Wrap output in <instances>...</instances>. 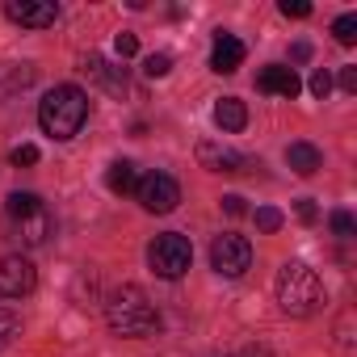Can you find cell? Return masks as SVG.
I'll use <instances>...</instances> for the list:
<instances>
[{
  "mask_svg": "<svg viewBox=\"0 0 357 357\" xmlns=\"http://www.w3.org/2000/svg\"><path fill=\"white\" fill-rule=\"evenodd\" d=\"M311 93H315L319 101H324V97L332 93V76H328L324 68H315V72H311Z\"/></svg>",
  "mask_w": 357,
  "mask_h": 357,
  "instance_id": "cell-24",
  "label": "cell"
},
{
  "mask_svg": "<svg viewBox=\"0 0 357 357\" xmlns=\"http://www.w3.org/2000/svg\"><path fill=\"white\" fill-rule=\"evenodd\" d=\"M215 357H227V353H215Z\"/></svg>",
  "mask_w": 357,
  "mask_h": 357,
  "instance_id": "cell-32",
  "label": "cell"
},
{
  "mask_svg": "<svg viewBox=\"0 0 357 357\" xmlns=\"http://www.w3.org/2000/svg\"><path fill=\"white\" fill-rule=\"evenodd\" d=\"M105 324L118 332V336H147L160 328V315L151 307V298L139 290V286H118L109 298H105Z\"/></svg>",
  "mask_w": 357,
  "mask_h": 357,
  "instance_id": "cell-3",
  "label": "cell"
},
{
  "mask_svg": "<svg viewBox=\"0 0 357 357\" xmlns=\"http://www.w3.org/2000/svg\"><path fill=\"white\" fill-rule=\"evenodd\" d=\"M80 72H84V76H93V80H97L101 89H109V93H126V72H122V68H114V63H105L101 55H84Z\"/></svg>",
  "mask_w": 357,
  "mask_h": 357,
  "instance_id": "cell-13",
  "label": "cell"
},
{
  "mask_svg": "<svg viewBox=\"0 0 357 357\" xmlns=\"http://www.w3.org/2000/svg\"><path fill=\"white\" fill-rule=\"evenodd\" d=\"M332 34H336L340 47H353V43H357V17H353V13L336 17V22H332Z\"/></svg>",
  "mask_w": 357,
  "mask_h": 357,
  "instance_id": "cell-19",
  "label": "cell"
},
{
  "mask_svg": "<svg viewBox=\"0 0 357 357\" xmlns=\"http://www.w3.org/2000/svg\"><path fill=\"white\" fill-rule=\"evenodd\" d=\"M223 211H227L231 219H240V215H244L248 206H244V198H240V194H227V198H223Z\"/></svg>",
  "mask_w": 357,
  "mask_h": 357,
  "instance_id": "cell-28",
  "label": "cell"
},
{
  "mask_svg": "<svg viewBox=\"0 0 357 357\" xmlns=\"http://www.w3.org/2000/svg\"><path fill=\"white\" fill-rule=\"evenodd\" d=\"M105 185H109L114 194H135V185H139L135 164H130V160H114V164L105 168Z\"/></svg>",
  "mask_w": 357,
  "mask_h": 357,
  "instance_id": "cell-16",
  "label": "cell"
},
{
  "mask_svg": "<svg viewBox=\"0 0 357 357\" xmlns=\"http://www.w3.org/2000/svg\"><path fill=\"white\" fill-rule=\"evenodd\" d=\"M51 231H55V219H51V211H47V206L13 223V240H22L26 248H38V244H47V236H51Z\"/></svg>",
  "mask_w": 357,
  "mask_h": 357,
  "instance_id": "cell-11",
  "label": "cell"
},
{
  "mask_svg": "<svg viewBox=\"0 0 357 357\" xmlns=\"http://www.w3.org/2000/svg\"><path fill=\"white\" fill-rule=\"evenodd\" d=\"M34 211H43V198H38V194H9V202H5L9 223L26 219V215H34Z\"/></svg>",
  "mask_w": 357,
  "mask_h": 357,
  "instance_id": "cell-17",
  "label": "cell"
},
{
  "mask_svg": "<svg viewBox=\"0 0 357 357\" xmlns=\"http://www.w3.org/2000/svg\"><path fill=\"white\" fill-rule=\"evenodd\" d=\"M5 17L17 22V26H30V30H47V26H55L59 9L51 5V0H9Z\"/></svg>",
  "mask_w": 357,
  "mask_h": 357,
  "instance_id": "cell-8",
  "label": "cell"
},
{
  "mask_svg": "<svg viewBox=\"0 0 357 357\" xmlns=\"http://www.w3.org/2000/svg\"><path fill=\"white\" fill-rule=\"evenodd\" d=\"M211 265H215V273H223V278H240V273H248V265H252V244H248L244 236L227 231V236H219V240L211 244Z\"/></svg>",
  "mask_w": 357,
  "mask_h": 357,
  "instance_id": "cell-6",
  "label": "cell"
},
{
  "mask_svg": "<svg viewBox=\"0 0 357 357\" xmlns=\"http://www.w3.org/2000/svg\"><path fill=\"white\" fill-rule=\"evenodd\" d=\"M273 290H278L282 311H286V315H294V319L315 315V311H319V303H324V286H319L315 269H311V265H303V261H286V265L278 269Z\"/></svg>",
  "mask_w": 357,
  "mask_h": 357,
  "instance_id": "cell-2",
  "label": "cell"
},
{
  "mask_svg": "<svg viewBox=\"0 0 357 357\" xmlns=\"http://www.w3.org/2000/svg\"><path fill=\"white\" fill-rule=\"evenodd\" d=\"M135 198H139V206L147 215H168V211H176V202H181V185H176L168 172H147V176H139Z\"/></svg>",
  "mask_w": 357,
  "mask_h": 357,
  "instance_id": "cell-5",
  "label": "cell"
},
{
  "mask_svg": "<svg viewBox=\"0 0 357 357\" xmlns=\"http://www.w3.org/2000/svg\"><path fill=\"white\" fill-rule=\"evenodd\" d=\"M114 51H118V55H122V59H130V55H139V38H135V34H126V30H122V34H118V38H114Z\"/></svg>",
  "mask_w": 357,
  "mask_h": 357,
  "instance_id": "cell-23",
  "label": "cell"
},
{
  "mask_svg": "<svg viewBox=\"0 0 357 357\" xmlns=\"http://www.w3.org/2000/svg\"><path fill=\"white\" fill-rule=\"evenodd\" d=\"M147 265L155 269V278L176 282V278H185V273H190V265H194V248H190V240H185L181 231H164V236L151 240V248H147Z\"/></svg>",
  "mask_w": 357,
  "mask_h": 357,
  "instance_id": "cell-4",
  "label": "cell"
},
{
  "mask_svg": "<svg viewBox=\"0 0 357 357\" xmlns=\"http://www.w3.org/2000/svg\"><path fill=\"white\" fill-rule=\"evenodd\" d=\"M17 332H22V319H17V311L0 303V353H5V349L13 344V336H17Z\"/></svg>",
  "mask_w": 357,
  "mask_h": 357,
  "instance_id": "cell-18",
  "label": "cell"
},
{
  "mask_svg": "<svg viewBox=\"0 0 357 357\" xmlns=\"http://www.w3.org/2000/svg\"><path fill=\"white\" fill-rule=\"evenodd\" d=\"M13 164H17V168H30V164H38V147H34V143H22V147H13Z\"/></svg>",
  "mask_w": 357,
  "mask_h": 357,
  "instance_id": "cell-25",
  "label": "cell"
},
{
  "mask_svg": "<svg viewBox=\"0 0 357 357\" xmlns=\"http://www.w3.org/2000/svg\"><path fill=\"white\" fill-rule=\"evenodd\" d=\"M244 63V43L236 38V34H215V51H211V68L215 72H223V76H231L236 68Z\"/></svg>",
  "mask_w": 357,
  "mask_h": 357,
  "instance_id": "cell-12",
  "label": "cell"
},
{
  "mask_svg": "<svg viewBox=\"0 0 357 357\" xmlns=\"http://www.w3.org/2000/svg\"><path fill=\"white\" fill-rule=\"evenodd\" d=\"M282 211H273V206H257V227L265 231V236H273V231H282Z\"/></svg>",
  "mask_w": 357,
  "mask_h": 357,
  "instance_id": "cell-21",
  "label": "cell"
},
{
  "mask_svg": "<svg viewBox=\"0 0 357 357\" xmlns=\"http://www.w3.org/2000/svg\"><path fill=\"white\" fill-rule=\"evenodd\" d=\"M286 164H290L298 176H315L319 164H324V155H319L315 143H290V147H286Z\"/></svg>",
  "mask_w": 357,
  "mask_h": 357,
  "instance_id": "cell-15",
  "label": "cell"
},
{
  "mask_svg": "<svg viewBox=\"0 0 357 357\" xmlns=\"http://www.w3.org/2000/svg\"><path fill=\"white\" fill-rule=\"evenodd\" d=\"M294 211H298V219H303V223H315V219H319V211H315V202H311V198H298V202H294Z\"/></svg>",
  "mask_w": 357,
  "mask_h": 357,
  "instance_id": "cell-27",
  "label": "cell"
},
{
  "mask_svg": "<svg viewBox=\"0 0 357 357\" xmlns=\"http://www.w3.org/2000/svg\"><path fill=\"white\" fill-rule=\"evenodd\" d=\"M240 357H273L265 344H248V349H240Z\"/></svg>",
  "mask_w": 357,
  "mask_h": 357,
  "instance_id": "cell-31",
  "label": "cell"
},
{
  "mask_svg": "<svg viewBox=\"0 0 357 357\" xmlns=\"http://www.w3.org/2000/svg\"><path fill=\"white\" fill-rule=\"evenodd\" d=\"M290 59H294V63H307V59H311V47H307V43H294V47H290Z\"/></svg>",
  "mask_w": 357,
  "mask_h": 357,
  "instance_id": "cell-30",
  "label": "cell"
},
{
  "mask_svg": "<svg viewBox=\"0 0 357 357\" xmlns=\"http://www.w3.org/2000/svg\"><path fill=\"white\" fill-rule=\"evenodd\" d=\"M328 223H332V236H340V240H349V236L357 231V223H353V215H349V211H332V219H328Z\"/></svg>",
  "mask_w": 357,
  "mask_h": 357,
  "instance_id": "cell-22",
  "label": "cell"
},
{
  "mask_svg": "<svg viewBox=\"0 0 357 357\" xmlns=\"http://www.w3.org/2000/svg\"><path fill=\"white\" fill-rule=\"evenodd\" d=\"M34 286H38V273L22 252L0 257V298H26L34 294Z\"/></svg>",
  "mask_w": 357,
  "mask_h": 357,
  "instance_id": "cell-7",
  "label": "cell"
},
{
  "mask_svg": "<svg viewBox=\"0 0 357 357\" xmlns=\"http://www.w3.org/2000/svg\"><path fill=\"white\" fill-rule=\"evenodd\" d=\"M198 164H202V168H211V172H244L252 160H248V155H240V151H236V147H227V143L202 139V143H198Z\"/></svg>",
  "mask_w": 357,
  "mask_h": 357,
  "instance_id": "cell-9",
  "label": "cell"
},
{
  "mask_svg": "<svg viewBox=\"0 0 357 357\" xmlns=\"http://www.w3.org/2000/svg\"><path fill=\"white\" fill-rule=\"evenodd\" d=\"M84 122H89V97L76 84H55L38 101V126L51 139H76Z\"/></svg>",
  "mask_w": 357,
  "mask_h": 357,
  "instance_id": "cell-1",
  "label": "cell"
},
{
  "mask_svg": "<svg viewBox=\"0 0 357 357\" xmlns=\"http://www.w3.org/2000/svg\"><path fill=\"white\" fill-rule=\"evenodd\" d=\"M340 89L344 93H357V68H340Z\"/></svg>",
  "mask_w": 357,
  "mask_h": 357,
  "instance_id": "cell-29",
  "label": "cell"
},
{
  "mask_svg": "<svg viewBox=\"0 0 357 357\" xmlns=\"http://www.w3.org/2000/svg\"><path fill=\"white\" fill-rule=\"evenodd\" d=\"M215 126H219L223 135H240V130L248 126V109H244V101H240V97H223V101L215 105Z\"/></svg>",
  "mask_w": 357,
  "mask_h": 357,
  "instance_id": "cell-14",
  "label": "cell"
},
{
  "mask_svg": "<svg viewBox=\"0 0 357 357\" xmlns=\"http://www.w3.org/2000/svg\"><path fill=\"white\" fill-rule=\"evenodd\" d=\"M168 72H172V55L155 51V55L143 59V76H147V80H160V76H168Z\"/></svg>",
  "mask_w": 357,
  "mask_h": 357,
  "instance_id": "cell-20",
  "label": "cell"
},
{
  "mask_svg": "<svg viewBox=\"0 0 357 357\" xmlns=\"http://www.w3.org/2000/svg\"><path fill=\"white\" fill-rule=\"evenodd\" d=\"M257 89H261V93H269V97H286V101H294V97H298V89H303V80L294 76V68L273 63V68H265V72L257 76Z\"/></svg>",
  "mask_w": 357,
  "mask_h": 357,
  "instance_id": "cell-10",
  "label": "cell"
},
{
  "mask_svg": "<svg viewBox=\"0 0 357 357\" xmlns=\"http://www.w3.org/2000/svg\"><path fill=\"white\" fill-rule=\"evenodd\" d=\"M282 17H311L307 0H282Z\"/></svg>",
  "mask_w": 357,
  "mask_h": 357,
  "instance_id": "cell-26",
  "label": "cell"
}]
</instances>
